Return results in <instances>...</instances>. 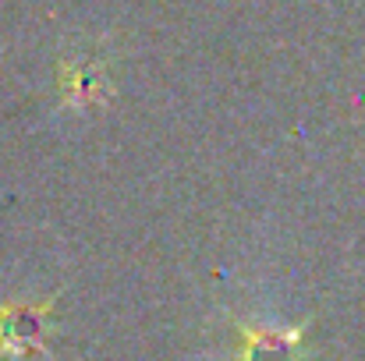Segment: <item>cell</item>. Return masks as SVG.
<instances>
[{"mask_svg": "<svg viewBox=\"0 0 365 361\" xmlns=\"http://www.w3.org/2000/svg\"><path fill=\"white\" fill-rule=\"evenodd\" d=\"M53 319V301L39 305H0V355L7 358H29L46 351Z\"/></svg>", "mask_w": 365, "mask_h": 361, "instance_id": "6da1fadb", "label": "cell"}, {"mask_svg": "<svg viewBox=\"0 0 365 361\" xmlns=\"http://www.w3.org/2000/svg\"><path fill=\"white\" fill-rule=\"evenodd\" d=\"M302 326L269 330V326H242L238 361H302Z\"/></svg>", "mask_w": 365, "mask_h": 361, "instance_id": "7a4b0ae2", "label": "cell"}, {"mask_svg": "<svg viewBox=\"0 0 365 361\" xmlns=\"http://www.w3.org/2000/svg\"><path fill=\"white\" fill-rule=\"evenodd\" d=\"M61 96L75 110L103 103V96H107V71H103V64H96V61H68L61 68Z\"/></svg>", "mask_w": 365, "mask_h": 361, "instance_id": "3957f363", "label": "cell"}]
</instances>
